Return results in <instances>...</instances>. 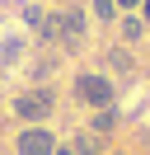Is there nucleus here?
<instances>
[{"instance_id":"f257e3e1","label":"nucleus","mask_w":150,"mask_h":155,"mask_svg":"<svg viewBox=\"0 0 150 155\" xmlns=\"http://www.w3.org/2000/svg\"><path fill=\"white\" fill-rule=\"evenodd\" d=\"M9 108H14V117L24 127H47V117L56 113V94L47 85H33V89H24V94H14Z\"/></svg>"},{"instance_id":"f03ea898","label":"nucleus","mask_w":150,"mask_h":155,"mask_svg":"<svg viewBox=\"0 0 150 155\" xmlns=\"http://www.w3.org/2000/svg\"><path fill=\"white\" fill-rule=\"evenodd\" d=\"M112 80L108 75H99V71H80L75 75V99H80L84 108H112Z\"/></svg>"},{"instance_id":"7ed1b4c3","label":"nucleus","mask_w":150,"mask_h":155,"mask_svg":"<svg viewBox=\"0 0 150 155\" xmlns=\"http://www.w3.org/2000/svg\"><path fill=\"white\" fill-rule=\"evenodd\" d=\"M52 28H56V38H61L66 47H75V42L84 38V10H80V5H66V10H52Z\"/></svg>"},{"instance_id":"20e7f679","label":"nucleus","mask_w":150,"mask_h":155,"mask_svg":"<svg viewBox=\"0 0 150 155\" xmlns=\"http://www.w3.org/2000/svg\"><path fill=\"white\" fill-rule=\"evenodd\" d=\"M56 146L61 141H56L47 127H24V132L14 136V155H52Z\"/></svg>"},{"instance_id":"39448f33","label":"nucleus","mask_w":150,"mask_h":155,"mask_svg":"<svg viewBox=\"0 0 150 155\" xmlns=\"http://www.w3.org/2000/svg\"><path fill=\"white\" fill-rule=\"evenodd\" d=\"M24 47H28V38H19V33L0 42V71H5V66H14V61L24 57Z\"/></svg>"},{"instance_id":"423d86ee","label":"nucleus","mask_w":150,"mask_h":155,"mask_svg":"<svg viewBox=\"0 0 150 155\" xmlns=\"http://www.w3.org/2000/svg\"><path fill=\"white\" fill-rule=\"evenodd\" d=\"M70 150H75V155H103V136H99V132H80Z\"/></svg>"},{"instance_id":"0eeeda50","label":"nucleus","mask_w":150,"mask_h":155,"mask_svg":"<svg viewBox=\"0 0 150 155\" xmlns=\"http://www.w3.org/2000/svg\"><path fill=\"white\" fill-rule=\"evenodd\" d=\"M117 33H122V42H141V38H145V24H141V19H131V14H127Z\"/></svg>"},{"instance_id":"6e6552de","label":"nucleus","mask_w":150,"mask_h":155,"mask_svg":"<svg viewBox=\"0 0 150 155\" xmlns=\"http://www.w3.org/2000/svg\"><path fill=\"white\" fill-rule=\"evenodd\" d=\"M112 127H117V113H112V108H99V113H94V132H99V136H108Z\"/></svg>"},{"instance_id":"1a4fd4ad","label":"nucleus","mask_w":150,"mask_h":155,"mask_svg":"<svg viewBox=\"0 0 150 155\" xmlns=\"http://www.w3.org/2000/svg\"><path fill=\"white\" fill-rule=\"evenodd\" d=\"M94 19H99V24H112V19H117V5H112V0H94Z\"/></svg>"},{"instance_id":"9d476101","label":"nucleus","mask_w":150,"mask_h":155,"mask_svg":"<svg viewBox=\"0 0 150 155\" xmlns=\"http://www.w3.org/2000/svg\"><path fill=\"white\" fill-rule=\"evenodd\" d=\"M108 66L112 71H131V57H127V52H108Z\"/></svg>"},{"instance_id":"9b49d317","label":"nucleus","mask_w":150,"mask_h":155,"mask_svg":"<svg viewBox=\"0 0 150 155\" xmlns=\"http://www.w3.org/2000/svg\"><path fill=\"white\" fill-rule=\"evenodd\" d=\"M112 5H117V10H136L141 0H112Z\"/></svg>"},{"instance_id":"f8f14e48","label":"nucleus","mask_w":150,"mask_h":155,"mask_svg":"<svg viewBox=\"0 0 150 155\" xmlns=\"http://www.w3.org/2000/svg\"><path fill=\"white\" fill-rule=\"evenodd\" d=\"M52 155H75V150H70V146H56V150H52Z\"/></svg>"},{"instance_id":"ddd939ff","label":"nucleus","mask_w":150,"mask_h":155,"mask_svg":"<svg viewBox=\"0 0 150 155\" xmlns=\"http://www.w3.org/2000/svg\"><path fill=\"white\" fill-rule=\"evenodd\" d=\"M141 14H145V19H150V0H141Z\"/></svg>"}]
</instances>
